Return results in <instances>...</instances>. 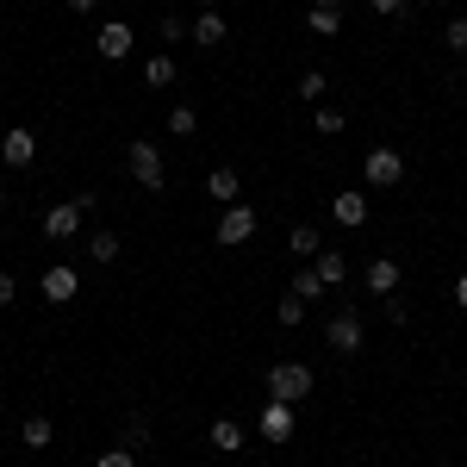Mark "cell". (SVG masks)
Listing matches in <instances>:
<instances>
[{"label":"cell","instance_id":"cell-15","mask_svg":"<svg viewBox=\"0 0 467 467\" xmlns=\"http://www.w3.org/2000/svg\"><path fill=\"white\" fill-rule=\"evenodd\" d=\"M213 449L218 455H237V449H244V442H250V431H244V424H237V418H213Z\"/></svg>","mask_w":467,"mask_h":467},{"label":"cell","instance_id":"cell-19","mask_svg":"<svg viewBox=\"0 0 467 467\" xmlns=\"http://www.w3.org/2000/svg\"><path fill=\"white\" fill-rule=\"evenodd\" d=\"M175 57H169V50H156V57H150L144 63V88H175Z\"/></svg>","mask_w":467,"mask_h":467},{"label":"cell","instance_id":"cell-3","mask_svg":"<svg viewBox=\"0 0 467 467\" xmlns=\"http://www.w3.org/2000/svg\"><path fill=\"white\" fill-rule=\"evenodd\" d=\"M318 337H324V349H330V356H343V361L368 349V330H361V318H356V312H337V318L324 324Z\"/></svg>","mask_w":467,"mask_h":467},{"label":"cell","instance_id":"cell-32","mask_svg":"<svg viewBox=\"0 0 467 467\" xmlns=\"http://www.w3.org/2000/svg\"><path fill=\"white\" fill-rule=\"evenodd\" d=\"M13 299H19V281H13V275L0 268V306H13Z\"/></svg>","mask_w":467,"mask_h":467},{"label":"cell","instance_id":"cell-6","mask_svg":"<svg viewBox=\"0 0 467 467\" xmlns=\"http://www.w3.org/2000/svg\"><path fill=\"white\" fill-rule=\"evenodd\" d=\"M293 431H299L293 405H281V399H262V418H255V436H268V442H293Z\"/></svg>","mask_w":467,"mask_h":467},{"label":"cell","instance_id":"cell-22","mask_svg":"<svg viewBox=\"0 0 467 467\" xmlns=\"http://www.w3.org/2000/svg\"><path fill=\"white\" fill-rule=\"evenodd\" d=\"M324 94H330V75H324V69L299 75V100H306V107H324Z\"/></svg>","mask_w":467,"mask_h":467},{"label":"cell","instance_id":"cell-28","mask_svg":"<svg viewBox=\"0 0 467 467\" xmlns=\"http://www.w3.org/2000/svg\"><path fill=\"white\" fill-rule=\"evenodd\" d=\"M181 37H193V26H181L175 13H162V50H175Z\"/></svg>","mask_w":467,"mask_h":467},{"label":"cell","instance_id":"cell-11","mask_svg":"<svg viewBox=\"0 0 467 467\" xmlns=\"http://www.w3.org/2000/svg\"><path fill=\"white\" fill-rule=\"evenodd\" d=\"M81 206H75V200H63V206H50V213H44V237H63V244H69V237H81Z\"/></svg>","mask_w":467,"mask_h":467},{"label":"cell","instance_id":"cell-17","mask_svg":"<svg viewBox=\"0 0 467 467\" xmlns=\"http://www.w3.org/2000/svg\"><path fill=\"white\" fill-rule=\"evenodd\" d=\"M19 442H26V449H50V442H57V424H50L44 411H32V418L19 424Z\"/></svg>","mask_w":467,"mask_h":467},{"label":"cell","instance_id":"cell-29","mask_svg":"<svg viewBox=\"0 0 467 467\" xmlns=\"http://www.w3.org/2000/svg\"><path fill=\"white\" fill-rule=\"evenodd\" d=\"M318 112V138H337V131H343V112L337 107H312Z\"/></svg>","mask_w":467,"mask_h":467},{"label":"cell","instance_id":"cell-33","mask_svg":"<svg viewBox=\"0 0 467 467\" xmlns=\"http://www.w3.org/2000/svg\"><path fill=\"white\" fill-rule=\"evenodd\" d=\"M455 306H462V312H467V275H462V281H455Z\"/></svg>","mask_w":467,"mask_h":467},{"label":"cell","instance_id":"cell-25","mask_svg":"<svg viewBox=\"0 0 467 467\" xmlns=\"http://www.w3.org/2000/svg\"><path fill=\"white\" fill-rule=\"evenodd\" d=\"M88 255H94V262H119V231H94V237H88Z\"/></svg>","mask_w":467,"mask_h":467},{"label":"cell","instance_id":"cell-26","mask_svg":"<svg viewBox=\"0 0 467 467\" xmlns=\"http://www.w3.org/2000/svg\"><path fill=\"white\" fill-rule=\"evenodd\" d=\"M119 442H125V449H138V455H144L150 442H156V436H150V424L144 418H131V424H125V436H119Z\"/></svg>","mask_w":467,"mask_h":467},{"label":"cell","instance_id":"cell-24","mask_svg":"<svg viewBox=\"0 0 467 467\" xmlns=\"http://www.w3.org/2000/svg\"><path fill=\"white\" fill-rule=\"evenodd\" d=\"M200 131V112L193 107H169V138H193Z\"/></svg>","mask_w":467,"mask_h":467},{"label":"cell","instance_id":"cell-10","mask_svg":"<svg viewBox=\"0 0 467 467\" xmlns=\"http://www.w3.org/2000/svg\"><path fill=\"white\" fill-rule=\"evenodd\" d=\"M330 218H337L343 231H356V224H368V193H361V187H343V193L330 200Z\"/></svg>","mask_w":467,"mask_h":467},{"label":"cell","instance_id":"cell-37","mask_svg":"<svg viewBox=\"0 0 467 467\" xmlns=\"http://www.w3.org/2000/svg\"><path fill=\"white\" fill-rule=\"evenodd\" d=\"M200 6H218V0H200Z\"/></svg>","mask_w":467,"mask_h":467},{"label":"cell","instance_id":"cell-23","mask_svg":"<svg viewBox=\"0 0 467 467\" xmlns=\"http://www.w3.org/2000/svg\"><path fill=\"white\" fill-rule=\"evenodd\" d=\"M287 293H299V299L312 306V299H318V293H330V287H324V281H318V268L306 262V268H299V275H293V281H287Z\"/></svg>","mask_w":467,"mask_h":467},{"label":"cell","instance_id":"cell-20","mask_svg":"<svg viewBox=\"0 0 467 467\" xmlns=\"http://www.w3.org/2000/svg\"><path fill=\"white\" fill-rule=\"evenodd\" d=\"M275 324H281V330H299V324H306V299H299V293H281V299H275Z\"/></svg>","mask_w":467,"mask_h":467},{"label":"cell","instance_id":"cell-27","mask_svg":"<svg viewBox=\"0 0 467 467\" xmlns=\"http://www.w3.org/2000/svg\"><path fill=\"white\" fill-rule=\"evenodd\" d=\"M442 44H449L455 57H467V13H462V19H449V26H442Z\"/></svg>","mask_w":467,"mask_h":467},{"label":"cell","instance_id":"cell-1","mask_svg":"<svg viewBox=\"0 0 467 467\" xmlns=\"http://www.w3.org/2000/svg\"><path fill=\"white\" fill-rule=\"evenodd\" d=\"M312 393H318V374H312L306 361H275V368H268V399H281V405H306Z\"/></svg>","mask_w":467,"mask_h":467},{"label":"cell","instance_id":"cell-21","mask_svg":"<svg viewBox=\"0 0 467 467\" xmlns=\"http://www.w3.org/2000/svg\"><path fill=\"white\" fill-rule=\"evenodd\" d=\"M306 32H312V37H337V32H343V13H330V6H312V13H306Z\"/></svg>","mask_w":467,"mask_h":467},{"label":"cell","instance_id":"cell-9","mask_svg":"<svg viewBox=\"0 0 467 467\" xmlns=\"http://www.w3.org/2000/svg\"><path fill=\"white\" fill-rule=\"evenodd\" d=\"M37 293H44L50 306H69L75 293H81V275H75L69 262H57V268H44V281H37Z\"/></svg>","mask_w":467,"mask_h":467},{"label":"cell","instance_id":"cell-34","mask_svg":"<svg viewBox=\"0 0 467 467\" xmlns=\"http://www.w3.org/2000/svg\"><path fill=\"white\" fill-rule=\"evenodd\" d=\"M94 6H100V0H69V13H94Z\"/></svg>","mask_w":467,"mask_h":467},{"label":"cell","instance_id":"cell-4","mask_svg":"<svg viewBox=\"0 0 467 467\" xmlns=\"http://www.w3.org/2000/svg\"><path fill=\"white\" fill-rule=\"evenodd\" d=\"M361 181H368V187H399V181H405V156H399L393 144H374L361 156Z\"/></svg>","mask_w":467,"mask_h":467},{"label":"cell","instance_id":"cell-14","mask_svg":"<svg viewBox=\"0 0 467 467\" xmlns=\"http://www.w3.org/2000/svg\"><path fill=\"white\" fill-rule=\"evenodd\" d=\"M224 37H231V26H224V13H218V6H206V13L193 19V44H200V50H218Z\"/></svg>","mask_w":467,"mask_h":467},{"label":"cell","instance_id":"cell-18","mask_svg":"<svg viewBox=\"0 0 467 467\" xmlns=\"http://www.w3.org/2000/svg\"><path fill=\"white\" fill-rule=\"evenodd\" d=\"M287 250L299 255V262H318V250H324V244H318V224H293V231H287Z\"/></svg>","mask_w":467,"mask_h":467},{"label":"cell","instance_id":"cell-7","mask_svg":"<svg viewBox=\"0 0 467 467\" xmlns=\"http://www.w3.org/2000/svg\"><path fill=\"white\" fill-rule=\"evenodd\" d=\"M131 44H138V32H131L125 19H107V26H94V50H100L107 63H125V57H131Z\"/></svg>","mask_w":467,"mask_h":467},{"label":"cell","instance_id":"cell-12","mask_svg":"<svg viewBox=\"0 0 467 467\" xmlns=\"http://www.w3.org/2000/svg\"><path fill=\"white\" fill-rule=\"evenodd\" d=\"M368 293H374V299H393L399 293V262L393 255H374V262H368Z\"/></svg>","mask_w":467,"mask_h":467},{"label":"cell","instance_id":"cell-30","mask_svg":"<svg viewBox=\"0 0 467 467\" xmlns=\"http://www.w3.org/2000/svg\"><path fill=\"white\" fill-rule=\"evenodd\" d=\"M94 467H138V449H125V442H119V449H107Z\"/></svg>","mask_w":467,"mask_h":467},{"label":"cell","instance_id":"cell-5","mask_svg":"<svg viewBox=\"0 0 467 467\" xmlns=\"http://www.w3.org/2000/svg\"><path fill=\"white\" fill-rule=\"evenodd\" d=\"M255 237V206H218V250H244Z\"/></svg>","mask_w":467,"mask_h":467},{"label":"cell","instance_id":"cell-16","mask_svg":"<svg viewBox=\"0 0 467 467\" xmlns=\"http://www.w3.org/2000/svg\"><path fill=\"white\" fill-rule=\"evenodd\" d=\"M312 268H318L324 287H343V281H349V255H343V250H318V262H312Z\"/></svg>","mask_w":467,"mask_h":467},{"label":"cell","instance_id":"cell-8","mask_svg":"<svg viewBox=\"0 0 467 467\" xmlns=\"http://www.w3.org/2000/svg\"><path fill=\"white\" fill-rule=\"evenodd\" d=\"M0 150H6V169H32L37 162V131L32 125H13V131H0Z\"/></svg>","mask_w":467,"mask_h":467},{"label":"cell","instance_id":"cell-2","mask_svg":"<svg viewBox=\"0 0 467 467\" xmlns=\"http://www.w3.org/2000/svg\"><path fill=\"white\" fill-rule=\"evenodd\" d=\"M125 162H131V181H138V187H150V193L169 187V162H162V144H156V138H131V144H125Z\"/></svg>","mask_w":467,"mask_h":467},{"label":"cell","instance_id":"cell-31","mask_svg":"<svg viewBox=\"0 0 467 467\" xmlns=\"http://www.w3.org/2000/svg\"><path fill=\"white\" fill-rule=\"evenodd\" d=\"M368 13H380V19H399V13H405V0H368Z\"/></svg>","mask_w":467,"mask_h":467},{"label":"cell","instance_id":"cell-36","mask_svg":"<svg viewBox=\"0 0 467 467\" xmlns=\"http://www.w3.org/2000/svg\"><path fill=\"white\" fill-rule=\"evenodd\" d=\"M0 169H6V150H0Z\"/></svg>","mask_w":467,"mask_h":467},{"label":"cell","instance_id":"cell-13","mask_svg":"<svg viewBox=\"0 0 467 467\" xmlns=\"http://www.w3.org/2000/svg\"><path fill=\"white\" fill-rule=\"evenodd\" d=\"M206 193H213V206H237V200H244V181H237V169H224V162H218L213 175H206Z\"/></svg>","mask_w":467,"mask_h":467},{"label":"cell","instance_id":"cell-35","mask_svg":"<svg viewBox=\"0 0 467 467\" xmlns=\"http://www.w3.org/2000/svg\"><path fill=\"white\" fill-rule=\"evenodd\" d=\"M312 6H330V13H343V0H312Z\"/></svg>","mask_w":467,"mask_h":467}]
</instances>
